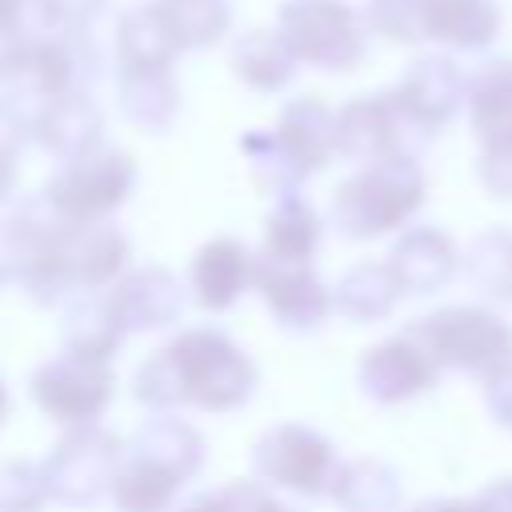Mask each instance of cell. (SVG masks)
Here are the masks:
<instances>
[{
  "label": "cell",
  "instance_id": "obj_1",
  "mask_svg": "<svg viewBox=\"0 0 512 512\" xmlns=\"http://www.w3.org/2000/svg\"><path fill=\"white\" fill-rule=\"evenodd\" d=\"M132 392L152 412H172L180 404L236 412L256 392V364L232 336L216 328H188L136 368Z\"/></svg>",
  "mask_w": 512,
  "mask_h": 512
},
{
  "label": "cell",
  "instance_id": "obj_2",
  "mask_svg": "<svg viewBox=\"0 0 512 512\" xmlns=\"http://www.w3.org/2000/svg\"><path fill=\"white\" fill-rule=\"evenodd\" d=\"M128 236L104 220L96 224H68L52 216H36V248L24 272V292L40 304H64L72 296L108 288L128 268Z\"/></svg>",
  "mask_w": 512,
  "mask_h": 512
},
{
  "label": "cell",
  "instance_id": "obj_3",
  "mask_svg": "<svg viewBox=\"0 0 512 512\" xmlns=\"http://www.w3.org/2000/svg\"><path fill=\"white\" fill-rule=\"evenodd\" d=\"M428 196L424 168L416 156H388L364 164L332 196V224L348 240H376L404 228Z\"/></svg>",
  "mask_w": 512,
  "mask_h": 512
},
{
  "label": "cell",
  "instance_id": "obj_4",
  "mask_svg": "<svg viewBox=\"0 0 512 512\" xmlns=\"http://www.w3.org/2000/svg\"><path fill=\"white\" fill-rule=\"evenodd\" d=\"M408 332L436 356L440 368L468 376H496L512 364V324L484 304H448L408 324Z\"/></svg>",
  "mask_w": 512,
  "mask_h": 512
},
{
  "label": "cell",
  "instance_id": "obj_5",
  "mask_svg": "<svg viewBox=\"0 0 512 512\" xmlns=\"http://www.w3.org/2000/svg\"><path fill=\"white\" fill-rule=\"evenodd\" d=\"M372 20L400 44H444L484 52L500 36L496 0H376Z\"/></svg>",
  "mask_w": 512,
  "mask_h": 512
},
{
  "label": "cell",
  "instance_id": "obj_6",
  "mask_svg": "<svg viewBox=\"0 0 512 512\" xmlns=\"http://www.w3.org/2000/svg\"><path fill=\"white\" fill-rule=\"evenodd\" d=\"M124 452H128L124 440L108 428H96V424L68 428L52 444V452L40 460L48 496L60 504H72V508L96 504L104 492H112V480H116Z\"/></svg>",
  "mask_w": 512,
  "mask_h": 512
},
{
  "label": "cell",
  "instance_id": "obj_7",
  "mask_svg": "<svg viewBox=\"0 0 512 512\" xmlns=\"http://www.w3.org/2000/svg\"><path fill=\"white\" fill-rule=\"evenodd\" d=\"M344 460L332 440L308 424H276L252 444V472L264 484L300 492V496H332Z\"/></svg>",
  "mask_w": 512,
  "mask_h": 512
},
{
  "label": "cell",
  "instance_id": "obj_8",
  "mask_svg": "<svg viewBox=\"0 0 512 512\" xmlns=\"http://www.w3.org/2000/svg\"><path fill=\"white\" fill-rule=\"evenodd\" d=\"M132 180H136V168L124 152L92 148L68 160V168L44 188V204L52 208V216L68 224H96L128 200Z\"/></svg>",
  "mask_w": 512,
  "mask_h": 512
},
{
  "label": "cell",
  "instance_id": "obj_9",
  "mask_svg": "<svg viewBox=\"0 0 512 512\" xmlns=\"http://www.w3.org/2000/svg\"><path fill=\"white\" fill-rule=\"evenodd\" d=\"M28 392L44 416H52L68 428H80V424H96V416L108 408V400L116 392V376H112L108 360L60 352L32 372Z\"/></svg>",
  "mask_w": 512,
  "mask_h": 512
},
{
  "label": "cell",
  "instance_id": "obj_10",
  "mask_svg": "<svg viewBox=\"0 0 512 512\" xmlns=\"http://www.w3.org/2000/svg\"><path fill=\"white\" fill-rule=\"evenodd\" d=\"M440 372L444 368L436 364V356L404 328V332L372 344L360 356L356 384L372 404L392 408V404H404V400H416L420 392H428L440 380Z\"/></svg>",
  "mask_w": 512,
  "mask_h": 512
},
{
  "label": "cell",
  "instance_id": "obj_11",
  "mask_svg": "<svg viewBox=\"0 0 512 512\" xmlns=\"http://www.w3.org/2000/svg\"><path fill=\"white\" fill-rule=\"evenodd\" d=\"M252 288L268 304L280 328L288 332H316L332 312V288L312 272V264H280L268 256H256Z\"/></svg>",
  "mask_w": 512,
  "mask_h": 512
},
{
  "label": "cell",
  "instance_id": "obj_12",
  "mask_svg": "<svg viewBox=\"0 0 512 512\" xmlns=\"http://www.w3.org/2000/svg\"><path fill=\"white\" fill-rule=\"evenodd\" d=\"M392 96L420 136H436L468 104V76L448 56H424L408 68Z\"/></svg>",
  "mask_w": 512,
  "mask_h": 512
},
{
  "label": "cell",
  "instance_id": "obj_13",
  "mask_svg": "<svg viewBox=\"0 0 512 512\" xmlns=\"http://www.w3.org/2000/svg\"><path fill=\"white\" fill-rule=\"evenodd\" d=\"M408 132L412 120L404 116V108L396 104V96H368V100H352L340 116H336V148L360 164H376L388 156H412L408 152Z\"/></svg>",
  "mask_w": 512,
  "mask_h": 512
},
{
  "label": "cell",
  "instance_id": "obj_14",
  "mask_svg": "<svg viewBox=\"0 0 512 512\" xmlns=\"http://www.w3.org/2000/svg\"><path fill=\"white\" fill-rule=\"evenodd\" d=\"M388 268L404 288V296H432L448 288L452 276L460 272V248L448 232L432 224H416V228H404L400 240L392 244Z\"/></svg>",
  "mask_w": 512,
  "mask_h": 512
},
{
  "label": "cell",
  "instance_id": "obj_15",
  "mask_svg": "<svg viewBox=\"0 0 512 512\" xmlns=\"http://www.w3.org/2000/svg\"><path fill=\"white\" fill-rule=\"evenodd\" d=\"M292 44L320 68H352L364 56L360 24L336 0H308V8L292 16Z\"/></svg>",
  "mask_w": 512,
  "mask_h": 512
},
{
  "label": "cell",
  "instance_id": "obj_16",
  "mask_svg": "<svg viewBox=\"0 0 512 512\" xmlns=\"http://www.w3.org/2000/svg\"><path fill=\"white\" fill-rule=\"evenodd\" d=\"M108 296H112V308L124 332H156V328L176 324L184 312V284L168 268H156V264L124 272Z\"/></svg>",
  "mask_w": 512,
  "mask_h": 512
},
{
  "label": "cell",
  "instance_id": "obj_17",
  "mask_svg": "<svg viewBox=\"0 0 512 512\" xmlns=\"http://www.w3.org/2000/svg\"><path fill=\"white\" fill-rule=\"evenodd\" d=\"M252 276H256V256L232 236H216L200 244V252L188 264V288L204 312L232 308L252 288Z\"/></svg>",
  "mask_w": 512,
  "mask_h": 512
},
{
  "label": "cell",
  "instance_id": "obj_18",
  "mask_svg": "<svg viewBox=\"0 0 512 512\" xmlns=\"http://www.w3.org/2000/svg\"><path fill=\"white\" fill-rule=\"evenodd\" d=\"M184 488V476L160 464L156 456H144L136 448L124 452L116 480H112V504L116 512H168Z\"/></svg>",
  "mask_w": 512,
  "mask_h": 512
},
{
  "label": "cell",
  "instance_id": "obj_19",
  "mask_svg": "<svg viewBox=\"0 0 512 512\" xmlns=\"http://www.w3.org/2000/svg\"><path fill=\"white\" fill-rule=\"evenodd\" d=\"M400 296H404V288L396 284L388 260H360L332 288L336 312L344 320H352V324H376V320L392 316V308L400 304Z\"/></svg>",
  "mask_w": 512,
  "mask_h": 512
},
{
  "label": "cell",
  "instance_id": "obj_20",
  "mask_svg": "<svg viewBox=\"0 0 512 512\" xmlns=\"http://www.w3.org/2000/svg\"><path fill=\"white\" fill-rule=\"evenodd\" d=\"M124 324L112 308V296H96V292H84V296H72L68 308H64V320H60V340H64V352H76V356H92V360H112L120 340H124Z\"/></svg>",
  "mask_w": 512,
  "mask_h": 512
},
{
  "label": "cell",
  "instance_id": "obj_21",
  "mask_svg": "<svg viewBox=\"0 0 512 512\" xmlns=\"http://www.w3.org/2000/svg\"><path fill=\"white\" fill-rule=\"evenodd\" d=\"M316 248H320V216H316V208L296 192L280 196L276 208L264 220L260 256L280 260V264H312Z\"/></svg>",
  "mask_w": 512,
  "mask_h": 512
},
{
  "label": "cell",
  "instance_id": "obj_22",
  "mask_svg": "<svg viewBox=\"0 0 512 512\" xmlns=\"http://www.w3.org/2000/svg\"><path fill=\"white\" fill-rule=\"evenodd\" d=\"M276 140L284 144V152L292 156V164L308 176V172H320L336 148V116L320 104V100H296L284 120H280V132Z\"/></svg>",
  "mask_w": 512,
  "mask_h": 512
},
{
  "label": "cell",
  "instance_id": "obj_23",
  "mask_svg": "<svg viewBox=\"0 0 512 512\" xmlns=\"http://www.w3.org/2000/svg\"><path fill=\"white\" fill-rule=\"evenodd\" d=\"M464 108H468V124L480 136V144L496 136H512V60L508 56L484 60L468 76Z\"/></svg>",
  "mask_w": 512,
  "mask_h": 512
},
{
  "label": "cell",
  "instance_id": "obj_24",
  "mask_svg": "<svg viewBox=\"0 0 512 512\" xmlns=\"http://www.w3.org/2000/svg\"><path fill=\"white\" fill-rule=\"evenodd\" d=\"M128 448H136V452H144V456H156L160 464H168V468L180 472L184 480H192V476L204 468V436H200V428H192L188 420H180V416H172V412L148 416V420L136 428V436H132Z\"/></svg>",
  "mask_w": 512,
  "mask_h": 512
},
{
  "label": "cell",
  "instance_id": "obj_25",
  "mask_svg": "<svg viewBox=\"0 0 512 512\" xmlns=\"http://www.w3.org/2000/svg\"><path fill=\"white\" fill-rule=\"evenodd\" d=\"M340 512H400V476L384 460H348L332 488Z\"/></svg>",
  "mask_w": 512,
  "mask_h": 512
},
{
  "label": "cell",
  "instance_id": "obj_26",
  "mask_svg": "<svg viewBox=\"0 0 512 512\" xmlns=\"http://www.w3.org/2000/svg\"><path fill=\"white\" fill-rule=\"evenodd\" d=\"M464 272L488 300H512V232H484L464 252Z\"/></svg>",
  "mask_w": 512,
  "mask_h": 512
},
{
  "label": "cell",
  "instance_id": "obj_27",
  "mask_svg": "<svg viewBox=\"0 0 512 512\" xmlns=\"http://www.w3.org/2000/svg\"><path fill=\"white\" fill-rule=\"evenodd\" d=\"M96 132H100V116H96L84 100H64V104H56V108L40 120V140H44L52 152L68 156V160L92 152V148H96Z\"/></svg>",
  "mask_w": 512,
  "mask_h": 512
},
{
  "label": "cell",
  "instance_id": "obj_28",
  "mask_svg": "<svg viewBox=\"0 0 512 512\" xmlns=\"http://www.w3.org/2000/svg\"><path fill=\"white\" fill-rule=\"evenodd\" d=\"M48 500L52 496L40 464H28V460L0 464V512H40Z\"/></svg>",
  "mask_w": 512,
  "mask_h": 512
},
{
  "label": "cell",
  "instance_id": "obj_29",
  "mask_svg": "<svg viewBox=\"0 0 512 512\" xmlns=\"http://www.w3.org/2000/svg\"><path fill=\"white\" fill-rule=\"evenodd\" d=\"M32 248H36V212H28V216H4L0 220V288L24 284Z\"/></svg>",
  "mask_w": 512,
  "mask_h": 512
},
{
  "label": "cell",
  "instance_id": "obj_30",
  "mask_svg": "<svg viewBox=\"0 0 512 512\" xmlns=\"http://www.w3.org/2000/svg\"><path fill=\"white\" fill-rule=\"evenodd\" d=\"M476 176L492 200H512V136H496L480 144Z\"/></svg>",
  "mask_w": 512,
  "mask_h": 512
},
{
  "label": "cell",
  "instance_id": "obj_31",
  "mask_svg": "<svg viewBox=\"0 0 512 512\" xmlns=\"http://www.w3.org/2000/svg\"><path fill=\"white\" fill-rule=\"evenodd\" d=\"M484 404H488V416L512 432V364L496 376L484 380Z\"/></svg>",
  "mask_w": 512,
  "mask_h": 512
},
{
  "label": "cell",
  "instance_id": "obj_32",
  "mask_svg": "<svg viewBox=\"0 0 512 512\" xmlns=\"http://www.w3.org/2000/svg\"><path fill=\"white\" fill-rule=\"evenodd\" d=\"M412 512H480L476 496L472 500H456V496H440V500H420Z\"/></svg>",
  "mask_w": 512,
  "mask_h": 512
},
{
  "label": "cell",
  "instance_id": "obj_33",
  "mask_svg": "<svg viewBox=\"0 0 512 512\" xmlns=\"http://www.w3.org/2000/svg\"><path fill=\"white\" fill-rule=\"evenodd\" d=\"M184 512H236V508H232V500L224 496V488H212V492L196 496L192 504H184Z\"/></svg>",
  "mask_w": 512,
  "mask_h": 512
},
{
  "label": "cell",
  "instance_id": "obj_34",
  "mask_svg": "<svg viewBox=\"0 0 512 512\" xmlns=\"http://www.w3.org/2000/svg\"><path fill=\"white\" fill-rule=\"evenodd\" d=\"M8 416V388H4V380H0V420Z\"/></svg>",
  "mask_w": 512,
  "mask_h": 512
}]
</instances>
